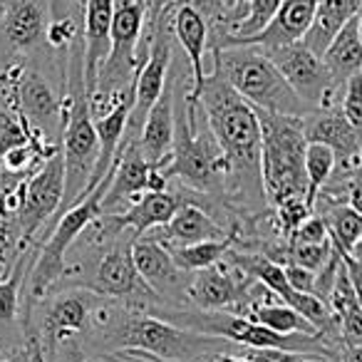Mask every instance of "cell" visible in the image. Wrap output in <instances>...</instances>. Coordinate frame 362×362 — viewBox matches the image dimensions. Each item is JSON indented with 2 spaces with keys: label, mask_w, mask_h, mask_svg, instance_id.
<instances>
[{
  "label": "cell",
  "mask_w": 362,
  "mask_h": 362,
  "mask_svg": "<svg viewBox=\"0 0 362 362\" xmlns=\"http://www.w3.org/2000/svg\"><path fill=\"white\" fill-rule=\"evenodd\" d=\"M335 154L327 146L308 141L305 144V156H303V171H305V197L303 202L310 206L315 204V197L325 189V184L330 181L332 171H335Z\"/></svg>",
  "instance_id": "83f0119b"
},
{
  "label": "cell",
  "mask_w": 362,
  "mask_h": 362,
  "mask_svg": "<svg viewBox=\"0 0 362 362\" xmlns=\"http://www.w3.org/2000/svg\"><path fill=\"white\" fill-rule=\"evenodd\" d=\"M184 202V192H146L136 199L134 204L127 206V211L107 214L112 221V226L117 231H129L132 236H141V233L151 231L156 226H164L174 211Z\"/></svg>",
  "instance_id": "7402d4cb"
},
{
  "label": "cell",
  "mask_w": 362,
  "mask_h": 362,
  "mask_svg": "<svg viewBox=\"0 0 362 362\" xmlns=\"http://www.w3.org/2000/svg\"><path fill=\"white\" fill-rule=\"evenodd\" d=\"M263 52L271 57V62L278 67L283 80L291 85V90L296 92L303 105H308L310 110H335V100L342 97L345 85L337 87L332 82L320 55L308 50L300 40Z\"/></svg>",
  "instance_id": "9c48e42d"
},
{
  "label": "cell",
  "mask_w": 362,
  "mask_h": 362,
  "mask_svg": "<svg viewBox=\"0 0 362 362\" xmlns=\"http://www.w3.org/2000/svg\"><path fill=\"white\" fill-rule=\"evenodd\" d=\"M340 362H362V345H342Z\"/></svg>",
  "instance_id": "d590c367"
},
{
  "label": "cell",
  "mask_w": 362,
  "mask_h": 362,
  "mask_svg": "<svg viewBox=\"0 0 362 362\" xmlns=\"http://www.w3.org/2000/svg\"><path fill=\"white\" fill-rule=\"evenodd\" d=\"M28 248L18 253V261L6 266L0 261V325H13L21 310V286L25 273Z\"/></svg>",
  "instance_id": "f1b7e54d"
},
{
  "label": "cell",
  "mask_w": 362,
  "mask_h": 362,
  "mask_svg": "<svg viewBox=\"0 0 362 362\" xmlns=\"http://www.w3.org/2000/svg\"><path fill=\"white\" fill-rule=\"evenodd\" d=\"M107 337L124 352H141L161 362H192L199 357L216 355V345L226 342L187 327H176L146 313L144 315L129 313L115 320Z\"/></svg>",
  "instance_id": "5b68a950"
},
{
  "label": "cell",
  "mask_w": 362,
  "mask_h": 362,
  "mask_svg": "<svg viewBox=\"0 0 362 362\" xmlns=\"http://www.w3.org/2000/svg\"><path fill=\"white\" fill-rule=\"evenodd\" d=\"M305 141L322 144L335 154V164L347 171H360V129L335 110H313L303 117Z\"/></svg>",
  "instance_id": "2e32d148"
},
{
  "label": "cell",
  "mask_w": 362,
  "mask_h": 362,
  "mask_svg": "<svg viewBox=\"0 0 362 362\" xmlns=\"http://www.w3.org/2000/svg\"><path fill=\"white\" fill-rule=\"evenodd\" d=\"M228 233L231 231H226L206 209H202V204L184 199L181 206L174 211V216L164 226H156L151 231H146V236H151L164 248H174V246H189V243H199V241H216V238H226Z\"/></svg>",
  "instance_id": "e0dca14e"
},
{
  "label": "cell",
  "mask_w": 362,
  "mask_h": 362,
  "mask_svg": "<svg viewBox=\"0 0 362 362\" xmlns=\"http://www.w3.org/2000/svg\"><path fill=\"white\" fill-rule=\"evenodd\" d=\"M75 3H77V6H80V8H85V3H87V0H75Z\"/></svg>",
  "instance_id": "74e56055"
},
{
  "label": "cell",
  "mask_w": 362,
  "mask_h": 362,
  "mask_svg": "<svg viewBox=\"0 0 362 362\" xmlns=\"http://www.w3.org/2000/svg\"><path fill=\"white\" fill-rule=\"evenodd\" d=\"M132 263H134L136 273L141 281L149 286L159 300H179L187 296V286H184V276L187 273L179 271L176 263L171 261L169 251L161 243H156L151 236L141 233L132 241Z\"/></svg>",
  "instance_id": "9a60e30c"
},
{
  "label": "cell",
  "mask_w": 362,
  "mask_h": 362,
  "mask_svg": "<svg viewBox=\"0 0 362 362\" xmlns=\"http://www.w3.org/2000/svg\"><path fill=\"white\" fill-rule=\"evenodd\" d=\"M241 355L256 362H327L325 355L298 352V350H253V347H248Z\"/></svg>",
  "instance_id": "836d02e7"
},
{
  "label": "cell",
  "mask_w": 362,
  "mask_h": 362,
  "mask_svg": "<svg viewBox=\"0 0 362 362\" xmlns=\"http://www.w3.org/2000/svg\"><path fill=\"white\" fill-rule=\"evenodd\" d=\"M110 25L112 0H87L82 8V70L87 95L95 87L97 70L110 52Z\"/></svg>",
  "instance_id": "44dd1931"
},
{
  "label": "cell",
  "mask_w": 362,
  "mask_h": 362,
  "mask_svg": "<svg viewBox=\"0 0 362 362\" xmlns=\"http://www.w3.org/2000/svg\"><path fill=\"white\" fill-rule=\"evenodd\" d=\"M149 169L151 164L141 156L134 136H122L115 164L110 169V184H107L105 194L100 199L102 214H117L122 209V204H134L141 194H146Z\"/></svg>",
  "instance_id": "5bb4252c"
},
{
  "label": "cell",
  "mask_w": 362,
  "mask_h": 362,
  "mask_svg": "<svg viewBox=\"0 0 362 362\" xmlns=\"http://www.w3.org/2000/svg\"><path fill=\"white\" fill-rule=\"evenodd\" d=\"M263 296L258 300H253L251 308L246 310V317H251L253 322H261L268 330L281 332V335H320L305 317L298 315L286 303H268V300L263 303Z\"/></svg>",
  "instance_id": "484cf974"
},
{
  "label": "cell",
  "mask_w": 362,
  "mask_h": 362,
  "mask_svg": "<svg viewBox=\"0 0 362 362\" xmlns=\"http://www.w3.org/2000/svg\"><path fill=\"white\" fill-rule=\"evenodd\" d=\"M204 362H256V360H248V357H243V355H211Z\"/></svg>",
  "instance_id": "8d00e7d4"
},
{
  "label": "cell",
  "mask_w": 362,
  "mask_h": 362,
  "mask_svg": "<svg viewBox=\"0 0 362 362\" xmlns=\"http://www.w3.org/2000/svg\"><path fill=\"white\" fill-rule=\"evenodd\" d=\"M283 276H286V283L293 288V291L300 293H313V286H315V273L308 271L303 266H296V263H283Z\"/></svg>",
  "instance_id": "e575fe53"
},
{
  "label": "cell",
  "mask_w": 362,
  "mask_h": 362,
  "mask_svg": "<svg viewBox=\"0 0 362 362\" xmlns=\"http://www.w3.org/2000/svg\"><path fill=\"white\" fill-rule=\"evenodd\" d=\"M72 362H90V360H85V357H75Z\"/></svg>",
  "instance_id": "f35d334b"
},
{
  "label": "cell",
  "mask_w": 362,
  "mask_h": 362,
  "mask_svg": "<svg viewBox=\"0 0 362 362\" xmlns=\"http://www.w3.org/2000/svg\"><path fill=\"white\" fill-rule=\"evenodd\" d=\"M273 209H276V214H278V226H281L283 241L291 236V231L303 221V218H308L313 214L310 206H308V204L303 202L300 197L286 199V202H281L278 206H273Z\"/></svg>",
  "instance_id": "1f68e13d"
},
{
  "label": "cell",
  "mask_w": 362,
  "mask_h": 362,
  "mask_svg": "<svg viewBox=\"0 0 362 362\" xmlns=\"http://www.w3.org/2000/svg\"><path fill=\"white\" fill-rule=\"evenodd\" d=\"M184 3H189V0H184Z\"/></svg>",
  "instance_id": "ab89813d"
},
{
  "label": "cell",
  "mask_w": 362,
  "mask_h": 362,
  "mask_svg": "<svg viewBox=\"0 0 362 362\" xmlns=\"http://www.w3.org/2000/svg\"><path fill=\"white\" fill-rule=\"evenodd\" d=\"M325 221L327 236H330L332 248L342 253V256H357L360 251V236H362V214L355 211L347 202H327L325 209L313 211Z\"/></svg>",
  "instance_id": "d4e9b609"
},
{
  "label": "cell",
  "mask_w": 362,
  "mask_h": 362,
  "mask_svg": "<svg viewBox=\"0 0 362 362\" xmlns=\"http://www.w3.org/2000/svg\"><path fill=\"white\" fill-rule=\"evenodd\" d=\"M236 243V231H231L226 238H216V241H199L189 243V246H174L166 248L171 256V261L176 263V268L184 273H197L204 268L214 266L221 258H226L228 248Z\"/></svg>",
  "instance_id": "4316f807"
},
{
  "label": "cell",
  "mask_w": 362,
  "mask_h": 362,
  "mask_svg": "<svg viewBox=\"0 0 362 362\" xmlns=\"http://www.w3.org/2000/svg\"><path fill=\"white\" fill-rule=\"evenodd\" d=\"M129 231H122L119 236H115L112 246L97 258L95 273L92 281L87 283L90 291H95L97 296H110V298H122V300H132L136 305H154L159 303V298L149 291L141 276L136 273L134 263H132V241L134 236L127 238Z\"/></svg>",
  "instance_id": "8fae6325"
},
{
  "label": "cell",
  "mask_w": 362,
  "mask_h": 362,
  "mask_svg": "<svg viewBox=\"0 0 362 362\" xmlns=\"http://www.w3.org/2000/svg\"><path fill=\"white\" fill-rule=\"evenodd\" d=\"M171 35L179 42L184 55L192 65V87L187 90V100L197 102L199 90L204 85V57L209 52V25L204 16L192 6V3H176L171 11Z\"/></svg>",
  "instance_id": "ac0fdd59"
},
{
  "label": "cell",
  "mask_w": 362,
  "mask_h": 362,
  "mask_svg": "<svg viewBox=\"0 0 362 362\" xmlns=\"http://www.w3.org/2000/svg\"><path fill=\"white\" fill-rule=\"evenodd\" d=\"M315 6L317 0H281L271 21L256 35L243 37L236 45H256L261 50H273V47H283L303 40V35H305L313 23Z\"/></svg>",
  "instance_id": "d6986e66"
},
{
  "label": "cell",
  "mask_w": 362,
  "mask_h": 362,
  "mask_svg": "<svg viewBox=\"0 0 362 362\" xmlns=\"http://www.w3.org/2000/svg\"><path fill=\"white\" fill-rule=\"evenodd\" d=\"M92 305H95V296L87 291L62 293L47 303V308L42 310L40 332H37L45 355H55L62 345L75 340L90 327Z\"/></svg>",
  "instance_id": "4fadbf2b"
},
{
  "label": "cell",
  "mask_w": 362,
  "mask_h": 362,
  "mask_svg": "<svg viewBox=\"0 0 362 362\" xmlns=\"http://www.w3.org/2000/svg\"><path fill=\"white\" fill-rule=\"evenodd\" d=\"M161 171L166 179L174 176L181 181V187L204 197L226 192L228 187L226 156L209 132L199 105L187 100V90L181 97V105H176L174 97V141H171V156Z\"/></svg>",
  "instance_id": "7a4b0ae2"
},
{
  "label": "cell",
  "mask_w": 362,
  "mask_h": 362,
  "mask_svg": "<svg viewBox=\"0 0 362 362\" xmlns=\"http://www.w3.org/2000/svg\"><path fill=\"white\" fill-rule=\"evenodd\" d=\"M362 0H317L313 23L308 33L303 35V45L313 50L315 55H322L327 42L332 40L337 30L350 21L355 13H360Z\"/></svg>",
  "instance_id": "cb8c5ba5"
},
{
  "label": "cell",
  "mask_w": 362,
  "mask_h": 362,
  "mask_svg": "<svg viewBox=\"0 0 362 362\" xmlns=\"http://www.w3.org/2000/svg\"><path fill=\"white\" fill-rule=\"evenodd\" d=\"M107 184H110V171H107V176L90 194H85L80 202H75L70 209H65L60 216H55V226H52L50 236L42 243L37 258L33 261L30 283H28L30 286L28 291H30L33 300H45L50 296V288L65 276L67 271L65 258L70 253V248L82 236V231L102 214L100 199L105 194Z\"/></svg>",
  "instance_id": "8992f818"
},
{
  "label": "cell",
  "mask_w": 362,
  "mask_h": 362,
  "mask_svg": "<svg viewBox=\"0 0 362 362\" xmlns=\"http://www.w3.org/2000/svg\"><path fill=\"white\" fill-rule=\"evenodd\" d=\"M171 141H174V80H166L161 95L141 122L136 146L151 166L164 169L171 156Z\"/></svg>",
  "instance_id": "ffe728a7"
},
{
  "label": "cell",
  "mask_w": 362,
  "mask_h": 362,
  "mask_svg": "<svg viewBox=\"0 0 362 362\" xmlns=\"http://www.w3.org/2000/svg\"><path fill=\"white\" fill-rule=\"evenodd\" d=\"M50 23V0H0V45L11 57L40 67H55L65 77L67 60L50 52L45 42Z\"/></svg>",
  "instance_id": "52a82bcc"
},
{
  "label": "cell",
  "mask_w": 362,
  "mask_h": 362,
  "mask_svg": "<svg viewBox=\"0 0 362 362\" xmlns=\"http://www.w3.org/2000/svg\"><path fill=\"white\" fill-rule=\"evenodd\" d=\"M214 70L243 97L251 107L288 117H305L313 112L298 100L271 57L256 45H236L211 50Z\"/></svg>",
  "instance_id": "3957f363"
},
{
  "label": "cell",
  "mask_w": 362,
  "mask_h": 362,
  "mask_svg": "<svg viewBox=\"0 0 362 362\" xmlns=\"http://www.w3.org/2000/svg\"><path fill=\"white\" fill-rule=\"evenodd\" d=\"M266 291V286L253 281L236 263H223L221 258L214 266L194 273L184 298L192 305H197V310H226L236 313V315H246L251 303L258 300Z\"/></svg>",
  "instance_id": "ba28073f"
},
{
  "label": "cell",
  "mask_w": 362,
  "mask_h": 362,
  "mask_svg": "<svg viewBox=\"0 0 362 362\" xmlns=\"http://www.w3.org/2000/svg\"><path fill=\"white\" fill-rule=\"evenodd\" d=\"M16 102L21 115L28 124L40 136H60L65 124V100L52 85L47 75H42L40 67L23 60V70L16 80Z\"/></svg>",
  "instance_id": "7c38bea8"
},
{
  "label": "cell",
  "mask_w": 362,
  "mask_h": 362,
  "mask_svg": "<svg viewBox=\"0 0 362 362\" xmlns=\"http://www.w3.org/2000/svg\"><path fill=\"white\" fill-rule=\"evenodd\" d=\"M65 189V166H62L60 149L37 166L35 174L23 184V202L18 206V226H21L23 248H28L40 228L57 214Z\"/></svg>",
  "instance_id": "30bf717a"
},
{
  "label": "cell",
  "mask_w": 362,
  "mask_h": 362,
  "mask_svg": "<svg viewBox=\"0 0 362 362\" xmlns=\"http://www.w3.org/2000/svg\"><path fill=\"white\" fill-rule=\"evenodd\" d=\"M278 3H281V0H246V13H243L241 23H238V25L233 28L231 35H226L223 40H218L216 45H211L209 50H221V47H231V45H236L238 40H243V37L256 35V33L261 30V28L266 25V23L273 18V13H276Z\"/></svg>",
  "instance_id": "f546056e"
},
{
  "label": "cell",
  "mask_w": 362,
  "mask_h": 362,
  "mask_svg": "<svg viewBox=\"0 0 362 362\" xmlns=\"http://www.w3.org/2000/svg\"><path fill=\"white\" fill-rule=\"evenodd\" d=\"M327 241H330L327 226L317 214H310L308 218H303V221L291 231V236L286 238V243H313V246L327 243Z\"/></svg>",
  "instance_id": "d6a6232c"
},
{
  "label": "cell",
  "mask_w": 362,
  "mask_h": 362,
  "mask_svg": "<svg viewBox=\"0 0 362 362\" xmlns=\"http://www.w3.org/2000/svg\"><path fill=\"white\" fill-rule=\"evenodd\" d=\"M256 110V107H253ZM261 124V184L263 197L271 206L286 199L305 197V134L303 117L276 115L256 110Z\"/></svg>",
  "instance_id": "277c9868"
},
{
  "label": "cell",
  "mask_w": 362,
  "mask_h": 362,
  "mask_svg": "<svg viewBox=\"0 0 362 362\" xmlns=\"http://www.w3.org/2000/svg\"><path fill=\"white\" fill-rule=\"evenodd\" d=\"M197 105L228 164L226 192L246 202H266L261 184V124L258 115L221 75L206 72Z\"/></svg>",
  "instance_id": "6da1fadb"
},
{
  "label": "cell",
  "mask_w": 362,
  "mask_h": 362,
  "mask_svg": "<svg viewBox=\"0 0 362 362\" xmlns=\"http://www.w3.org/2000/svg\"><path fill=\"white\" fill-rule=\"evenodd\" d=\"M360 13L350 18L340 30L332 35L320 60L327 67L332 82L342 87L355 72H362V35H360Z\"/></svg>",
  "instance_id": "603a6c76"
},
{
  "label": "cell",
  "mask_w": 362,
  "mask_h": 362,
  "mask_svg": "<svg viewBox=\"0 0 362 362\" xmlns=\"http://www.w3.org/2000/svg\"><path fill=\"white\" fill-rule=\"evenodd\" d=\"M340 115L350 122L355 129H362V72H355L342 87Z\"/></svg>",
  "instance_id": "4dcf8cb0"
}]
</instances>
